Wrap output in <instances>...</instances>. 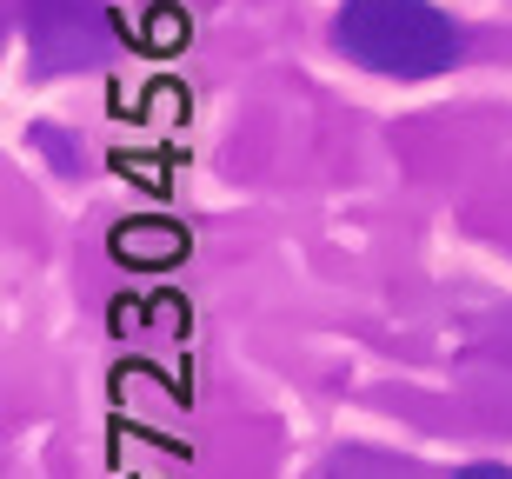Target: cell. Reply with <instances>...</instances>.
Instances as JSON below:
<instances>
[{"instance_id": "obj_1", "label": "cell", "mask_w": 512, "mask_h": 479, "mask_svg": "<svg viewBox=\"0 0 512 479\" xmlns=\"http://www.w3.org/2000/svg\"><path fill=\"white\" fill-rule=\"evenodd\" d=\"M333 47L366 74L433 80V74H453V60L466 54V34L433 0H340Z\"/></svg>"}, {"instance_id": "obj_2", "label": "cell", "mask_w": 512, "mask_h": 479, "mask_svg": "<svg viewBox=\"0 0 512 479\" xmlns=\"http://www.w3.org/2000/svg\"><path fill=\"white\" fill-rule=\"evenodd\" d=\"M20 34H27V60L40 80L100 67L114 54V27L100 0H20Z\"/></svg>"}, {"instance_id": "obj_3", "label": "cell", "mask_w": 512, "mask_h": 479, "mask_svg": "<svg viewBox=\"0 0 512 479\" xmlns=\"http://www.w3.org/2000/svg\"><path fill=\"white\" fill-rule=\"evenodd\" d=\"M107 247L120 267H173V260H187V233L173 220H120Z\"/></svg>"}, {"instance_id": "obj_4", "label": "cell", "mask_w": 512, "mask_h": 479, "mask_svg": "<svg viewBox=\"0 0 512 479\" xmlns=\"http://www.w3.org/2000/svg\"><path fill=\"white\" fill-rule=\"evenodd\" d=\"M459 479H512V473H506V466H493V460H486V466H466Z\"/></svg>"}]
</instances>
